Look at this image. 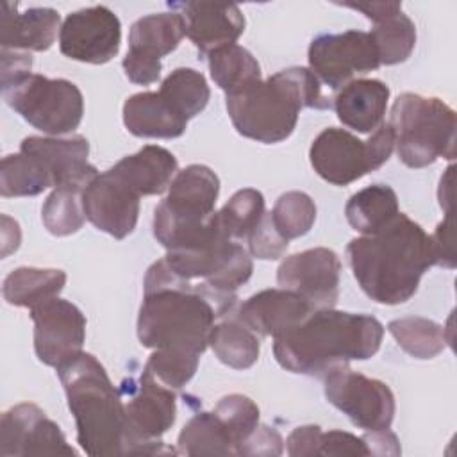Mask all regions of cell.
Returning <instances> with one entry per match:
<instances>
[{"label":"cell","instance_id":"28","mask_svg":"<svg viewBox=\"0 0 457 457\" xmlns=\"http://www.w3.org/2000/svg\"><path fill=\"white\" fill-rule=\"evenodd\" d=\"M209 346L223 364L234 370L252 368L261 352L257 334L239 321L234 312L211 328Z\"/></svg>","mask_w":457,"mask_h":457},{"label":"cell","instance_id":"43","mask_svg":"<svg viewBox=\"0 0 457 457\" xmlns=\"http://www.w3.org/2000/svg\"><path fill=\"white\" fill-rule=\"evenodd\" d=\"M430 248H432L434 266H443L448 270L455 268L452 212L445 214V220L437 225L436 232L430 236Z\"/></svg>","mask_w":457,"mask_h":457},{"label":"cell","instance_id":"24","mask_svg":"<svg viewBox=\"0 0 457 457\" xmlns=\"http://www.w3.org/2000/svg\"><path fill=\"white\" fill-rule=\"evenodd\" d=\"M389 100V87L377 79H353L339 89L334 109L339 121L361 134H370L382 125Z\"/></svg>","mask_w":457,"mask_h":457},{"label":"cell","instance_id":"20","mask_svg":"<svg viewBox=\"0 0 457 457\" xmlns=\"http://www.w3.org/2000/svg\"><path fill=\"white\" fill-rule=\"evenodd\" d=\"M170 7L179 9L186 36L204 55L236 43L245 30V16L234 4L182 2Z\"/></svg>","mask_w":457,"mask_h":457},{"label":"cell","instance_id":"44","mask_svg":"<svg viewBox=\"0 0 457 457\" xmlns=\"http://www.w3.org/2000/svg\"><path fill=\"white\" fill-rule=\"evenodd\" d=\"M32 57L25 52L2 48V91L16 86L30 75Z\"/></svg>","mask_w":457,"mask_h":457},{"label":"cell","instance_id":"13","mask_svg":"<svg viewBox=\"0 0 457 457\" xmlns=\"http://www.w3.org/2000/svg\"><path fill=\"white\" fill-rule=\"evenodd\" d=\"M184 21L179 12H157L136 20L129 32V52L123 70L130 82L148 86L161 77V57L171 54L182 37Z\"/></svg>","mask_w":457,"mask_h":457},{"label":"cell","instance_id":"14","mask_svg":"<svg viewBox=\"0 0 457 457\" xmlns=\"http://www.w3.org/2000/svg\"><path fill=\"white\" fill-rule=\"evenodd\" d=\"M34 321V350L37 359L52 368L82 352L86 341V318L82 311L59 296L30 309Z\"/></svg>","mask_w":457,"mask_h":457},{"label":"cell","instance_id":"18","mask_svg":"<svg viewBox=\"0 0 457 457\" xmlns=\"http://www.w3.org/2000/svg\"><path fill=\"white\" fill-rule=\"evenodd\" d=\"M139 195L111 170L98 173L82 191L86 220L98 230L123 239L136 228Z\"/></svg>","mask_w":457,"mask_h":457},{"label":"cell","instance_id":"8","mask_svg":"<svg viewBox=\"0 0 457 457\" xmlns=\"http://www.w3.org/2000/svg\"><path fill=\"white\" fill-rule=\"evenodd\" d=\"M395 132L389 123L373 130L368 141L345 129L328 127L311 145L309 159L314 171L334 186H348L380 168L393 154Z\"/></svg>","mask_w":457,"mask_h":457},{"label":"cell","instance_id":"38","mask_svg":"<svg viewBox=\"0 0 457 457\" xmlns=\"http://www.w3.org/2000/svg\"><path fill=\"white\" fill-rule=\"evenodd\" d=\"M212 411L221 420L225 428L228 430V434L236 445V453H237L239 446L259 427L257 403L245 395L232 393V395L220 398V402L214 405Z\"/></svg>","mask_w":457,"mask_h":457},{"label":"cell","instance_id":"1","mask_svg":"<svg viewBox=\"0 0 457 457\" xmlns=\"http://www.w3.org/2000/svg\"><path fill=\"white\" fill-rule=\"evenodd\" d=\"M346 257L361 289L384 305L414 296L423 273L434 266L430 236L403 212L382 230L352 239Z\"/></svg>","mask_w":457,"mask_h":457},{"label":"cell","instance_id":"6","mask_svg":"<svg viewBox=\"0 0 457 457\" xmlns=\"http://www.w3.org/2000/svg\"><path fill=\"white\" fill-rule=\"evenodd\" d=\"M220 195L218 175L204 164L177 171L168 196L155 207L154 236L166 250L193 248L223 237L214 211Z\"/></svg>","mask_w":457,"mask_h":457},{"label":"cell","instance_id":"16","mask_svg":"<svg viewBox=\"0 0 457 457\" xmlns=\"http://www.w3.org/2000/svg\"><path fill=\"white\" fill-rule=\"evenodd\" d=\"M0 455H77L68 445L61 427L36 403H18L0 420Z\"/></svg>","mask_w":457,"mask_h":457},{"label":"cell","instance_id":"25","mask_svg":"<svg viewBox=\"0 0 457 457\" xmlns=\"http://www.w3.org/2000/svg\"><path fill=\"white\" fill-rule=\"evenodd\" d=\"M179 162L175 155L157 145H146L139 152L120 159L112 168L123 182H127L139 196L164 193L177 175Z\"/></svg>","mask_w":457,"mask_h":457},{"label":"cell","instance_id":"27","mask_svg":"<svg viewBox=\"0 0 457 457\" xmlns=\"http://www.w3.org/2000/svg\"><path fill=\"white\" fill-rule=\"evenodd\" d=\"M398 212L396 193L386 184H371L353 193L345 207L350 227L362 236L382 230Z\"/></svg>","mask_w":457,"mask_h":457},{"label":"cell","instance_id":"36","mask_svg":"<svg viewBox=\"0 0 457 457\" xmlns=\"http://www.w3.org/2000/svg\"><path fill=\"white\" fill-rule=\"evenodd\" d=\"M187 118H195L200 114L211 96V89L207 86L205 77L193 68H177L173 70L159 87Z\"/></svg>","mask_w":457,"mask_h":457},{"label":"cell","instance_id":"45","mask_svg":"<svg viewBox=\"0 0 457 457\" xmlns=\"http://www.w3.org/2000/svg\"><path fill=\"white\" fill-rule=\"evenodd\" d=\"M320 434H321V428L318 425L296 427L286 441L287 453L291 457H314L318 452Z\"/></svg>","mask_w":457,"mask_h":457},{"label":"cell","instance_id":"10","mask_svg":"<svg viewBox=\"0 0 457 457\" xmlns=\"http://www.w3.org/2000/svg\"><path fill=\"white\" fill-rule=\"evenodd\" d=\"M121 395L130 428V455L177 453L161 441V436L171 428L177 418L175 391L161 384L145 368L139 378L130 380Z\"/></svg>","mask_w":457,"mask_h":457},{"label":"cell","instance_id":"49","mask_svg":"<svg viewBox=\"0 0 457 457\" xmlns=\"http://www.w3.org/2000/svg\"><path fill=\"white\" fill-rule=\"evenodd\" d=\"M452 184H453V166H448L446 173L441 177L439 191H437L439 205H441V209H445V214L452 212V198H453V186Z\"/></svg>","mask_w":457,"mask_h":457},{"label":"cell","instance_id":"23","mask_svg":"<svg viewBox=\"0 0 457 457\" xmlns=\"http://www.w3.org/2000/svg\"><path fill=\"white\" fill-rule=\"evenodd\" d=\"M187 121L161 89L136 93L123 104V123L137 137H180L187 129Z\"/></svg>","mask_w":457,"mask_h":457},{"label":"cell","instance_id":"35","mask_svg":"<svg viewBox=\"0 0 457 457\" xmlns=\"http://www.w3.org/2000/svg\"><path fill=\"white\" fill-rule=\"evenodd\" d=\"M80 187H54L41 209L46 230L57 237L75 234L86 221Z\"/></svg>","mask_w":457,"mask_h":457},{"label":"cell","instance_id":"37","mask_svg":"<svg viewBox=\"0 0 457 457\" xmlns=\"http://www.w3.org/2000/svg\"><path fill=\"white\" fill-rule=\"evenodd\" d=\"M271 221L284 239L305 236L316 221V205L307 193L287 191L280 195L271 209Z\"/></svg>","mask_w":457,"mask_h":457},{"label":"cell","instance_id":"40","mask_svg":"<svg viewBox=\"0 0 457 457\" xmlns=\"http://www.w3.org/2000/svg\"><path fill=\"white\" fill-rule=\"evenodd\" d=\"M248 252L262 261H275L280 259L286 250L289 241L280 236V232L275 228L271 221V214L266 212L262 220L257 223V227L248 234Z\"/></svg>","mask_w":457,"mask_h":457},{"label":"cell","instance_id":"48","mask_svg":"<svg viewBox=\"0 0 457 457\" xmlns=\"http://www.w3.org/2000/svg\"><path fill=\"white\" fill-rule=\"evenodd\" d=\"M20 225L9 216L2 214V257H7L11 252H16L20 246Z\"/></svg>","mask_w":457,"mask_h":457},{"label":"cell","instance_id":"34","mask_svg":"<svg viewBox=\"0 0 457 457\" xmlns=\"http://www.w3.org/2000/svg\"><path fill=\"white\" fill-rule=\"evenodd\" d=\"M264 214L266 211L262 193L253 187H245L234 193L230 200L218 211V221L223 234L236 241L246 239Z\"/></svg>","mask_w":457,"mask_h":457},{"label":"cell","instance_id":"4","mask_svg":"<svg viewBox=\"0 0 457 457\" xmlns=\"http://www.w3.org/2000/svg\"><path fill=\"white\" fill-rule=\"evenodd\" d=\"M303 107L328 109L321 82L309 68L293 66L266 80H253L227 93V112L234 129L253 141L273 145L287 139Z\"/></svg>","mask_w":457,"mask_h":457},{"label":"cell","instance_id":"9","mask_svg":"<svg viewBox=\"0 0 457 457\" xmlns=\"http://www.w3.org/2000/svg\"><path fill=\"white\" fill-rule=\"evenodd\" d=\"M2 93L11 109L48 136L59 137L70 134L82 121L84 96L66 79H48L30 73Z\"/></svg>","mask_w":457,"mask_h":457},{"label":"cell","instance_id":"46","mask_svg":"<svg viewBox=\"0 0 457 457\" xmlns=\"http://www.w3.org/2000/svg\"><path fill=\"white\" fill-rule=\"evenodd\" d=\"M370 455H400L402 448L396 436L389 430H368L362 436Z\"/></svg>","mask_w":457,"mask_h":457},{"label":"cell","instance_id":"21","mask_svg":"<svg viewBox=\"0 0 457 457\" xmlns=\"http://www.w3.org/2000/svg\"><path fill=\"white\" fill-rule=\"evenodd\" d=\"M314 307L300 295L278 287L264 289L245 300L234 316L257 336L277 337L303 321Z\"/></svg>","mask_w":457,"mask_h":457},{"label":"cell","instance_id":"47","mask_svg":"<svg viewBox=\"0 0 457 457\" xmlns=\"http://www.w3.org/2000/svg\"><path fill=\"white\" fill-rule=\"evenodd\" d=\"M341 5L355 9V11H361L373 23H378L384 18L402 11V4L400 2H357V4L355 2H348V4H341Z\"/></svg>","mask_w":457,"mask_h":457},{"label":"cell","instance_id":"17","mask_svg":"<svg viewBox=\"0 0 457 457\" xmlns=\"http://www.w3.org/2000/svg\"><path fill=\"white\" fill-rule=\"evenodd\" d=\"M339 273L337 253L318 246L286 257L277 270V282L305 298L314 311L332 309L339 296Z\"/></svg>","mask_w":457,"mask_h":457},{"label":"cell","instance_id":"15","mask_svg":"<svg viewBox=\"0 0 457 457\" xmlns=\"http://www.w3.org/2000/svg\"><path fill=\"white\" fill-rule=\"evenodd\" d=\"M121 23L105 5H93L70 12L59 30L61 52L80 62L104 64L118 52Z\"/></svg>","mask_w":457,"mask_h":457},{"label":"cell","instance_id":"5","mask_svg":"<svg viewBox=\"0 0 457 457\" xmlns=\"http://www.w3.org/2000/svg\"><path fill=\"white\" fill-rule=\"evenodd\" d=\"M145 296L137 316V337L154 350L202 355L220 318L216 305L193 287L171 280L155 261L145 275Z\"/></svg>","mask_w":457,"mask_h":457},{"label":"cell","instance_id":"32","mask_svg":"<svg viewBox=\"0 0 457 457\" xmlns=\"http://www.w3.org/2000/svg\"><path fill=\"white\" fill-rule=\"evenodd\" d=\"M207 57L211 77L225 93H232L261 79V66L257 59L236 43L216 48Z\"/></svg>","mask_w":457,"mask_h":457},{"label":"cell","instance_id":"7","mask_svg":"<svg viewBox=\"0 0 457 457\" xmlns=\"http://www.w3.org/2000/svg\"><path fill=\"white\" fill-rule=\"evenodd\" d=\"M398 159L409 168H425L439 157H455V111L436 96L400 95L391 107Z\"/></svg>","mask_w":457,"mask_h":457},{"label":"cell","instance_id":"11","mask_svg":"<svg viewBox=\"0 0 457 457\" xmlns=\"http://www.w3.org/2000/svg\"><path fill=\"white\" fill-rule=\"evenodd\" d=\"M327 400L350 418V421L368 430L389 428L395 418V395L387 384L364 377L350 366H337L325 377Z\"/></svg>","mask_w":457,"mask_h":457},{"label":"cell","instance_id":"41","mask_svg":"<svg viewBox=\"0 0 457 457\" xmlns=\"http://www.w3.org/2000/svg\"><path fill=\"white\" fill-rule=\"evenodd\" d=\"M316 455L364 457V455H370V452L362 437H357L345 430H328V432L321 430Z\"/></svg>","mask_w":457,"mask_h":457},{"label":"cell","instance_id":"29","mask_svg":"<svg viewBox=\"0 0 457 457\" xmlns=\"http://www.w3.org/2000/svg\"><path fill=\"white\" fill-rule=\"evenodd\" d=\"M177 453L182 455H237L236 445L221 423L211 412L195 414L180 430L177 439Z\"/></svg>","mask_w":457,"mask_h":457},{"label":"cell","instance_id":"22","mask_svg":"<svg viewBox=\"0 0 457 457\" xmlns=\"http://www.w3.org/2000/svg\"><path fill=\"white\" fill-rule=\"evenodd\" d=\"M61 30V16L52 7H30L18 12V4L4 2L0 14V45L4 50H48Z\"/></svg>","mask_w":457,"mask_h":457},{"label":"cell","instance_id":"12","mask_svg":"<svg viewBox=\"0 0 457 457\" xmlns=\"http://www.w3.org/2000/svg\"><path fill=\"white\" fill-rule=\"evenodd\" d=\"M309 70L330 89H341L359 73L380 66L378 50L370 32L346 30L316 36L307 52Z\"/></svg>","mask_w":457,"mask_h":457},{"label":"cell","instance_id":"31","mask_svg":"<svg viewBox=\"0 0 457 457\" xmlns=\"http://www.w3.org/2000/svg\"><path fill=\"white\" fill-rule=\"evenodd\" d=\"M387 330L398 346L414 359H434L448 343L445 327L428 318H398L389 321Z\"/></svg>","mask_w":457,"mask_h":457},{"label":"cell","instance_id":"26","mask_svg":"<svg viewBox=\"0 0 457 457\" xmlns=\"http://www.w3.org/2000/svg\"><path fill=\"white\" fill-rule=\"evenodd\" d=\"M64 284L66 273L62 270L21 266L5 277L2 293L7 303L32 309L59 296Z\"/></svg>","mask_w":457,"mask_h":457},{"label":"cell","instance_id":"39","mask_svg":"<svg viewBox=\"0 0 457 457\" xmlns=\"http://www.w3.org/2000/svg\"><path fill=\"white\" fill-rule=\"evenodd\" d=\"M200 355L180 350H154L148 357L146 370L170 389L184 387L196 373Z\"/></svg>","mask_w":457,"mask_h":457},{"label":"cell","instance_id":"33","mask_svg":"<svg viewBox=\"0 0 457 457\" xmlns=\"http://www.w3.org/2000/svg\"><path fill=\"white\" fill-rule=\"evenodd\" d=\"M370 34L378 50L380 64L386 66L407 61L416 45V27L402 11L375 23Z\"/></svg>","mask_w":457,"mask_h":457},{"label":"cell","instance_id":"42","mask_svg":"<svg viewBox=\"0 0 457 457\" xmlns=\"http://www.w3.org/2000/svg\"><path fill=\"white\" fill-rule=\"evenodd\" d=\"M284 452L282 436L268 425H261L250 434V437L239 446L237 455L246 457H275Z\"/></svg>","mask_w":457,"mask_h":457},{"label":"cell","instance_id":"19","mask_svg":"<svg viewBox=\"0 0 457 457\" xmlns=\"http://www.w3.org/2000/svg\"><path fill=\"white\" fill-rule=\"evenodd\" d=\"M20 150L37 157L46 166L54 179V187L84 189L98 175V170L87 162L89 143L84 136H29L21 141Z\"/></svg>","mask_w":457,"mask_h":457},{"label":"cell","instance_id":"2","mask_svg":"<svg viewBox=\"0 0 457 457\" xmlns=\"http://www.w3.org/2000/svg\"><path fill=\"white\" fill-rule=\"evenodd\" d=\"M382 337L384 327L373 316L343 312L334 307L318 309L273 337V353L284 370L323 378L337 366L373 357Z\"/></svg>","mask_w":457,"mask_h":457},{"label":"cell","instance_id":"3","mask_svg":"<svg viewBox=\"0 0 457 457\" xmlns=\"http://www.w3.org/2000/svg\"><path fill=\"white\" fill-rule=\"evenodd\" d=\"M55 370L75 418L80 448L91 457L130 455L123 395L95 355L80 352Z\"/></svg>","mask_w":457,"mask_h":457},{"label":"cell","instance_id":"30","mask_svg":"<svg viewBox=\"0 0 457 457\" xmlns=\"http://www.w3.org/2000/svg\"><path fill=\"white\" fill-rule=\"evenodd\" d=\"M46 187H54V179L37 157L20 150L18 154H9L2 159V196H36L43 193Z\"/></svg>","mask_w":457,"mask_h":457}]
</instances>
